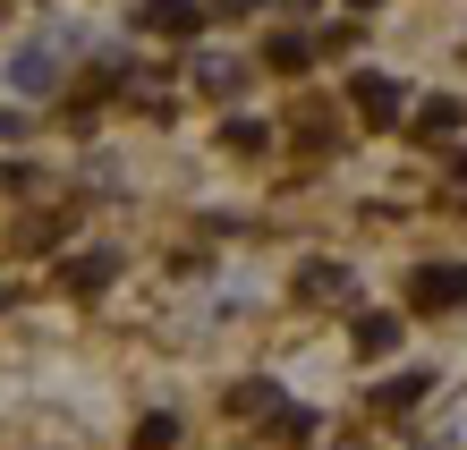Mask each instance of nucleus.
Masks as SVG:
<instances>
[{
  "label": "nucleus",
  "instance_id": "obj_5",
  "mask_svg": "<svg viewBox=\"0 0 467 450\" xmlns=\"http://www.w3.org/2000/svg\"><path fill=\"white\" fill-rule=\"evenodd\" d=\"M425 382H433V374H400V382H382V408H417V400H425Z\"/></svg>",
  "mask_w": 467,
  "mask_h": 450
},
{
  "label": "nucleus",
  "instance_id": "obj_9",
  "mask_svg": "<svg viewBox=\"0 0 467 450\" xmlns=\"http://www.w3.org/2000/svg\"><path fill=\"white\" fill-rule=\"evenodd\" d=\"M348 9H374V0H348Z\"/></svg>",
  "mask_w": 467,
  "mask_h": 450
},
{
  "label": "nucleus",
  "instance_id": "obj_1",
  "mask_svg": "<svg viewBox=\"0 0 467 450\" xmlns=\"http://www.w3.org/2000/svg\"><path fill=\"white\" fill-rule=\"evenodd\" d=\"M408 306L417 315H442V306H467V264H425L408 280Z\"/></svg>",
  "mask_w": 467,
  "mask_h": 450
},
{
  "label": "nucleus",
  "instance_id": "obj_2",
  "mask_svg": "<svg viewBox=\"0 0 467 450\" xmlns=\"http://www.w3.org/2000/svg\"><path fill=\"white\" fill-rule=\"evenodd\" d=\"M348 102L366 110V120H400V77H382V68H357V77H348Z\"/></svg>",
  "mask_w": 467,
  "mask_h": 450
},
{
  "label": "nucleus",
  "instance_id": "obj_7",
  "mask_svg": "<svg viewBox=\"0 0 467 450\" xmlns=\"http://www.w3.org/2000/svg\"><path fill=\"white\" fill-rule=\"evenodd\" d=\"M136 450H171V416H153V425L136 434Z\"/></svg>",
  "mask_w": 467,
  "mask_h": 450
},
{
  "label": "nucleus",
  "instance_id": "obj_3",
  "mask_svg": "<svg viewBox=\"0 0 467 450\" xmlns=\"http://www.w3.org/2000/svg\"><path fill=\"white\" fill-rule=\"evenodd\" d=\"M391 340H400V323H391V315H366V323H357V349H366V357H382Z\"/></svg>",
  "mask_w": 467,
  "mask_h": 450
},
{
  "label": "nucleus",
  "instance_id": "obj_4",
  "mask_svg": "<svg viewBox=\"0 0 467 450\" xmlns=\"http://www.w3.org/2000/svg\"><path fill=\"white\" fill-rule=\"evenodd\" d=\"M417 128H425V136H451V128H459V102H451V94H433V102L417 110Z\"/></svg>",
  "mask_w": 467,
  "mask_h": 450
},
{
  "label": "nucleus",
  "instance_id": "obj_8",
  "mask_svg": "<svg viewBox=\"0 0 467 450\" xmlns=\"http://www.w3.org/2000/svg\"><path fill=\"white\" fill-rule=\"evenodd\" d=\"M451 179H459V187H467V153H459V171H451Z\"/></svg>",
  "mask_w": 467,
  "mask_h": 450
},
{
  "label": "nucleus",
  "instance_id": "obj_6",
  "mask_svg": "<svg viewBox=\"0 0 467 450\" xmlns=\"http://www.w3.org/2000/svg\"><path fill=\"white\" fill-rule=\"evenodd\" d=\"M145 26L171 35V26H196V9H187V0H145Z\"/></svg>",
  "mask_w": 467,
  "mask_h": 450
}]
</instances>
